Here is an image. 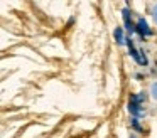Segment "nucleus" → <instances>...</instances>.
I'll list each match as a JSON object with an SVG mask.
<instances>
[{
	"instance_id": "obj_2",
	"label": "nucleus",
	"mask_w": 157,
	"mask_h": 138,
	"mask_svg": "<svg viewBox=\"0 0 157 138\" xmlns=\"http://www.w3.org/2000/svg\"><path fill=\"white\" fill-rule=\"evenodd\" d=\"M125 46L128 47V54L133 57V61H135V62H139L140 66H147V62H149V61H147L145 54H144L140 49H137V47H135L132 37H127V44H125Z\"/></svg>"
},
{
	"instance_id": "obj_6",
	"label": "nucleus",
	"mask_w": 157,
	"mask_h": 138,
	"mask_svg": "<svg viewBox=\"0 0 157 138\" xmlns=\"http://www.w3.org/2000/svg\"><path fill=\"white\" fill-rule=\"evenodd\" d=\"M130 125H132L133 130L142 131V126H140V123H139V118H132V120H130Z\"/></svg>"
},
{
	"instance_id": "obj_1",
	"label": "nucleus",
	"mask_w": 157,
	"mask_h": 138,
	"mask_svg": "<svg viewBox=\"0 0 157 138\" xmlns=\"http://www.w3.org/2000/svg\"><path fill=\"white\" fill-rule=\"evenodd\" d=\"M147 99L145 93H139V94H130L128 99V111L133 118H140L145 114V108H144V103Z\"/></svg>"
},
{
	"instance_id": "obj_7",
	"label": "nucleus",
	"mask_w": 157,
	"mask_h": 138,
	"mask_svg": "<svg viewBox=\"0 0 157 138\" xmlns=\"http://www.w3.org/2000/svg\"><path fill=\"white\" fill-rule=\"evenodd\" d=\"M150 96L157 101V81H154V83L150 84Z\"/></svg>"
},
{
	"instance_id": "obj_5",
	"label": "nucleus",
	"mask_w": 157,
	"mask_h": 138,
	"mask_svg": "<svg viewBox=\"0 0 157 138\" xmlns=\"http://www.w3.org/2000/svg\"><path fill=\"white\" fill-rule=\"evenodd\" d=\"M113 37H115V42L118 44V46L127 44V37L123 35V29H122V27H117V29L113 30Z\"/></svg>"
},
{
	"instance_id": "obj_3",
	"label": "nucleus",
	"mask_w": 157,
	"mask_h": 138,
	"mask_svg": "<svg viewBox=\"0 0 157 138\" xmlns=\"http://www.w3.org/2000/svg\"><path fill=\"white\" fill-rule=\"evenodd\" d=\"M135 32L140 35V39H147V37H150L154 34V30L150 29V25L147 24L145 19H139L137 20V25H135Z\"/></svg>"
},
{
	"instance_id": "obj_4",
	"label": "nucleus",
	"mask_w": 157,
	"mask_h": 138,
	"mask_svg": "<svg viewBox=\"0 0 157 138\" xmlns=\"http://www.w3.org/2000/svg\"><path fill=\"white\" fill-rule=\"evenodd\" d=\"M122 17H123V24H125V29L128 30L130 34H133V32H135V25H137V22H133V20H132V10L123 9V10H122Z\"/></svg>"
},
{
	"instance_id": "obj_8",
	"label": "nucleus",
	"mask_w": 157,
	"mask_h": 138,
	"mask_svg": "<svg viewBox=\"0 0 157 138\" xmlns=\"http://www.w3.org/2000/svg\"><path fill=\"white\" fill-rule=\"evenodd\" d=\"M150 13H152V19H154V24H155V25H157V2L154 3V7H152V12H150Z\"/></svg>"
}]
</instances>
